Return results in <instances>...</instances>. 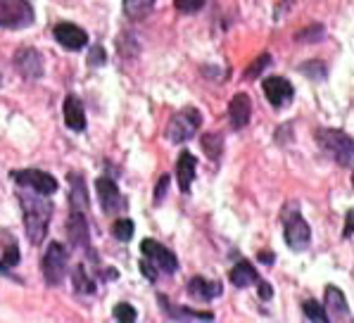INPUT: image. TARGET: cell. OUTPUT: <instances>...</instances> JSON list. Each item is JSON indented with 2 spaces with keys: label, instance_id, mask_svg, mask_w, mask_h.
Here are the masks:
<instances>
[{
  "label": "cell",
  "instance_id": "cell-24",
  "mask_svg": "<svg viewBox=\"0 0 354 323\" xmlns=\"http://www.w3.org/2000/svg\"><path fill=\"white\" fill-rule=\"evenodd\" d=\"M74 288L79 295H93L95 293V281L86 269V264H76L74 269Z\"/></svg>",
  "mask_w": 354,
  "mask_h": 323
},
{
  "label": "cell",
  "instance_id": "cell-1",
  "mask_svg": "<svg viewBox=\"0 0 354 323\" xmlns=\"http://www.w3.org/2000/svg\"><path fill=\"white\" fill-rule=\"evenodd\" d=\"M21 214H24V233L31 245H41L46 240L48 223L53 216V205L43 200V195H26L24 190L19 193Z\"/></svg>",
  "mask_w": 354,
  "mask_h": 323
},
{
  "label": "cell",
  "instance_id": "cell-6",
  "mask_svg": "<svg viewBox=\"0 0 354 323\" xmlns=\"http://www.w3.org/2000/svg\"><path fill=\"white\" fill-rule=\"evenodd\" d=\"M36 19L29 0H0V26L3 29H26Z\"/></svg>",
  "mask_w": 354,
  "mask_h": 323
},
{
  "label": "cell",
  "instance_id": "cell-29",
  "mask_svg": "<svg viewBox=\"0 0 354 323\" xmlns=\"http://www.w3.org/2000/svg\"><path fill=\"white\" fill-rule=\"evenodd\" d=\"M299 72L307 74L309 79H324L326 76V64L324 62H307L299 67Z\"/></svg>",
  "mask_w": 354,
  "mask_h": 323
},
{
  "label": "cell",
  "instance_id": "cell-11",
  "mask_svg": "<svg viewBox=\"0 0 354 323\" xmlns=\"http://www.w3.org/2000/svg\"><path fill=\"white\" fill-rule=\"evenodd\" d=\"M67 238L74 248L79 250H88L91 248V235H88V219L86 212L72 210V214L67 219Z\"/></svg>",
  "mask_w": 354,
  "mask_h": 323
},
{
  "label": "cell",
  "instance_id": "cell-20",
  "mask_svg": "<svg viewBox=\"0 0 354 323\" xmlns=\"http://www.w3.org/2000/svg\"><path fill=\"white\" fill-rule=\"evenodd\" d=\"M228 278H231V283L236 288H248V286H254V283H259V273L257 269H254L250 261H238L236 266L231 269V273H228Z\"/></svg>",
  "mask_w": 354,
  "mask_h": 323
},
{
  "label": "cell",
  "instance_id": "cell-7",
  "mask_svg": "<svg viewBox=\"0 0 354 323\" xmlns=\"http://www.w3.org/2000/svg\"><path fill=\"white\" fill-rule=\"evenodd\" d=\"M67 248L59 243H50L43 255V278L50 288L59 286L67 276Z\"/></svg>",
  "mask_w": 354,
  "mask_h": 323
},
{
  "label": "cell",
  "instance_id": "cell-12",
  "mask_svg": "<svg viewBox=\"0 0 354 323\" xmlns=\"http://www.w3.org/2000/svg\"><path fill=\"white\" fill-rule=\"evenodd\" d=\"M53 36H55V41L62 48H67V50H81V48H86V43H88V34H86L81 26L69 24V21L57 24L55 29H53Z\"/></svg>",
  "mask_w": 354,
  "mask_h": 323
},
{
  "label": "cell",
  "instance_id": "cell-5",
  "mask_svg": "<svg viewBox=\"0 0 354 323\" xmlns=\"http://www.w3.org/2000/svg\"><path fill=\"white\" fill-rule=\"evenodd\" d=\"M200 126H203V114H200V109L186 107L171 117V122L167 126V138L176 145L188 143V140L200 131Z\"/></svg>",
  "mask_w": 354,
  "mask_h": 323
},
{
  "label": "cell",
  "instance_id": "cell-21",
  "mask_svg": "<svg viewBox=\"0 0 354 323\" xmlns=\"http://www.w3.org/2000/svg\"><path fill=\"white\" fill-rule=\"evenodd\" d=\"M69 183H72V193H69V205L72 210L86 212L88 210V193H86V181L81 174H69Z\"/></svg>",
  "mask_w": 354,
  "mask_h": 323
},
{
  "label": "cell",
  "instance_id": "cell-28",
  "mask_svg": "<svg viewBox=\"0 0 354 323\" xmlns=\"http://www.w3.org/2000/svg\"><path fill=\"white\" fill-rule=\"evenodd\" d=\"M112 316L117 321H122V323H133L136 319H138V314H136V309L131 304L127 302H122V304H117L114 306V311H112Z\"/></svg>",
  "mask_w": 354,
  "mask_h": 323
},
{
  "label": "cell",
  "instance_id": "cell-9",
  "mask_svg": "<svg viewBox=\"0 0 354 323\" xmlns=\"http://www.w3.org/2000/svg\"><path fill=\"white\" fill-rule=\"evenodd\" d=\"M95 188H97V200H100V207H102V212H105L107 216L119 214V212L127 210V200H124V195L119 193L117 183H114L112 178L100 176L95 181Z\"/></svg>",
  "mask_w": 354,
  "mask_h": 323
},
{
  "label": "cell",
  "instance_id": "cell-23",
  "mask_svg": "<svg viewBox=\"0 0 354 323\" xmlns=\"http://www.w3.org/2000/svg\"><path fill=\"white\" fill-rule=\"evenodd\" d=\"M122 5H124V15L129 19H143L155 8V0H122Z\"/></svg>",
  "mask_w": 354,
  "mask_h": 323
},
{
  "label": "cell",
  "instance_id": "cell-30",
  "mask_svg": "<svg viewBox=\"0 0 354 323\" xmlns=\"http://www.w3.org/2000/svg\"><path fill=\"white\" fill-rule=\"evenodd\" d=\"M207 0H176V10L183 15H195L198 10L205 8Z\"/></svg>",
  "mask_w": 354,
  "mask_h": 323
},
{
  "label": "cell",
  "instance_id": "cell-27",
  "mask_svg": "<svg viewBox=\"0 0 354 323\" xmlns=\"http://www.w3.org/2000/svg\"><path fill=\"white\" fill-rule=\"evenodd\" d=\"M112 235L119 243H129V240L133 238V221H131V219H117L112 226Z\"/></svg>",
  "mask_w": 354,
  "mask_h": 323
},
{
  "label": "cell",
  "instance_id": "cell-36",
  "mask_svg": "<svg viewBox=\"0 0 354 323\" xmlns=\"http://www.w3.org/2000/svg\"><path fill=\"white\" fill-rule=\"evenodd\" d=\"M257 286H259L261 297H264V299H269V297H271V288H269V283H266V281H259Z\"/></svg>",
  "mask_w": 354,
  "mask_h": 323
},
{
  "label": "cell",
  "instance_id": "cell-26",
  "mask_svg": "<svg viewBox=\"0 0 354 323\" xmlns=\"http://www.w3.org/2000/svg\"><path fill=\"white\" fill-rule=\"evenodd\" d=\"M302 311L309 321H317V323H328V314H326L324 304H319L317 299H304L302 302Z\"/></svg>",
  "mask_w": 354,
  "mask_h": 323
},
{
  "label": "cell",
  "instance_id": "cell-34",
  "mask_svg": "<svg viewBox=\"0 0 354 323\" xmlns=\"http://www.w3.org/2000/svg\"><path fill=\"white\" fill-rule=\"evenodd\" d=\"M167 185H169V176H162V181L157 183V193H155V202L160 205L162 200H165V195H167Z\"/></svg>",
  "mask_w": 354,
  "mask_h": 323
},
{
  "label": "cell",
  "instance_id": "cell-15",
  "mask_svg": "<svg viewBox=\"0 0 354 323\" xmlns=\"http://www.w3.org/2000/svg\"><path fill=\"white\" fill-rule=\"evenodd\" d=\"M250 117H252V102H250L248 93L233 95L231 105H228V119H231L233 129H245L250 124Z\"/></svg>",
  "mask_w": 354,
  "mask_h": 323
},
{
  "label": "cell",
  "instance_id": "cell-2",
  "mask_svg": "<svg viewBox=\"0 0 354 323\" xmlns=\"http://www.w3.org/2000/svg\"><path fill=\"white\" fill-rule=\"evenodd\" d=\"M140 255H143V259H140V273L152 283L157 281L160 273L171 276V273H176L178 269L176 255L152 238H145L143 243H140Z\"/></svg>",
  "mask_w": 354,
  "mask_h": 323
},
{
  "label": "cell",
  "instance_id": "cell-13",
  "mask_svg": "<svg viewBox=\"0 0 354 323\" xmlns=\"http://www.w3.org/2000/svg\"><path fill=\"white\" fill-rule=\"evenodd\" d=\"M15 67L24 79H41L43 76V57L36 48H19L15 53Z\"/></svg>",
  "mask_w": 354,
  "mask_h": 323
},
{
  "label": "cell",
  "instance_id": "cell-19",
  "mask_svg": "<svg viewBox=\"0 0 354 323\" xmlns=\"http://www.w3.org/2000/svg\"><path fill=\"white\" fill-rule=\"evenodd\" d=\"M195 169H198V160H195L188 150H183L176 162V178H178L181 193H186V195L190 193V185H193V181H195Z\"/></svg>",
  "mask_w": 354,
  "mask_h": 323
},
{
  "label": "cell",
  "instance_id": "cell-22",
  "mask_svg": "<svg viewBox=\"0 0 354 323\" xmlns=\"http://www.w3.org/2000/svg\"><path fill=\"white\" fill-rule=\"evenodd\" d=\"M200 145H203L205 155L216 162L221 157V152H224V136L216 133V131H209V133H205L200 138Z\"/></svg>",
  "mask_w": 354,
  "mask_h": 323
},
{
  "label": "cell",
  "instance_id": "cell-33",
  "mask_svg": "<svg viewBox=\"0 0 354 323\" xmlns=\"http://www.w3.org/2000/svg\"><path fill=\"white\" fill-rule=\"evenodd\" d=\"M307 36H314L312 41H321V38H324V26H309L307 31H299V34H297V41H304Z\"/></svg>",
  "mask_w": 354,
  "mask_h": 323
},
{
  "label": "cell",
  "instance_id": "cell-4",
  "mask_svg": "<svg viewBox=\"0 0 354 323\" xmlns=\"http://www.w3.org/2000/svg\"><path fill=\"white\" fill-rule=\"evenodd\" d=\"M283 238H286L288 248L295 252H304L312 243V231H309V223L304 221L302 212L297 210V205H288L283 210Z\"/></svg>",
  "mask_w": 354,
  "mask_h": 323
},
{
  "label": "cell",
  "instance_id": "cell-32",
  "mask_svg": "<svg viewBox=\"0 0 354 323\" xmlns=\"http://www.w3.org/2000/svg\"><path fill=\"white\" fill-rule=\"evenodd\" d=\"M88 62L93 64V67H100V64H105V62H107V55H105V50H102L100 46H93V48H91V57H88Z\"/></svg>",
  "mask_w": 354,
  "mask_h": 323
},
{
  "label": "cell",
  "instance_id": "cell-8",
  "mask_svg": "<svg viewBox=\"0 0 354 323\" xmlns=\"http://www.w3.org/2000/svg\"><path fill=\"white\" fill-rule=\"evenodd\" d=\"M12 178L21 188H31L43 198L57 193V178L50 176L48 172H41V169H15Z\"/></svg>",
  "mask_w": 354,
  "mask_h": 323
},
{
  "label": "cell",
  "instance_id": "cell-35",
  "mask_svg": "<svg viewBox=\"0 0 354 323\" xmlns=\"http://www.w3.org/2000/svg\"><path fill=\"white\" fill-rule=\"evenodd\" d=\"M354 231V212H347V216H345V231H342V235L345 238H350Z\"/></svg>",
  "mask_w": 354,
  "mask_h": 323
},
{
  "label": "cell",
  "instance_id": "cell-10",
  "mask_svg": "<svg viewBox=\"0 0 354 323\" xmlns=\"http://www.w3.org/2000/svg\"><path fill=\"white\" fill-rule=\"evenodd\" d=\"M261 89H264L266 100H269L274 107L290 105L292 98H295V89H292V84L286 79V76H269V79H264Z\"/></svg>",
  "mask_w": 354,
  "mask_h": 323
},
{
  "label": "cell",
  "instance_id": "cell-16",
  "mask_svg": "<svg viewBox=\"0 0 354 323\" xmlns=\"http://www.w3.org/2000/svg\"><path fill=\"white\" fill-rule=\"evenodd\" d=\"M157 302H160L162 309L167 311L169 319H181V321H214V314L212 311H193V309H183V306H176L171 302V299L167 297V295H160L157 297Z\"/></svg>",
  "mask_w": 354,
  "mask_h": 323
},
{
  "label": "cell",
  "instance_id": "cell-14",
  "mask_svg": "<svg viewBox=\"0 0 354 323\" xmlns=\"http://www.w3.org/2000/svg\"><path fill=\"white\" fill-rule=\"evenodd\" d=\"M224 293V286L221 281H207L203 276H195L188 281V295L198 302H209V299H216L221 297Z\"/></svg>",
  "mask_w": 354,
  "mask_h": 323
},
{
  "label": "cell",
  "instance_id": "cell-37",
  "mask_svg": "<svg viewBox=\"0 0 354 323\" xmlns=\"http://www.w3.org/2000/svg\"><path fill=\"white\" fill-rule=\"evenodd\" d=\"M259 259H261V261H266V264H269V261H274V257H271V255H261Z\"/></svg>",
  "mask_w": 354,
  "mask_h": 323
},
{
  "label": "cell",
  "instance_id": "cell-3",
  "mask_svg": "<svg viewBox=\"0 0 354 323\" xmlns=\"http://www.w3.org/2000/svg\"><path fill=\"white\" fill-rule=\"evenodd\" d=\"M317 140H319L321 150L328 157H333L340 167H352L354 143H352L350 133H345V131H340V129H319Z\"/></svg>",
  "mask_w": 354,
  "mask_h": 323
},
{
  "label": "cell",
  "instance_id": "cell-17",
  "mask_svg": "<svg viewBox=\"0 0 354 323\" xmlns=\"http://www.w3.org/2000/svg\"><path fill=\"white\" fill-rule=\"evenodd\" d=\"M62 117H64V124H67V129L76 131V133L86 131V109H84V105H81V100L76 95H67V98H64Z\"/></svg>",
  "mask_w": 354,
  "mask_h": 323
},
{
  "label": "cell",
  "instance_id": "cell-31",
  "mask_svg": "<svg viewBox=\"0 0 354 323\" xmlns=\"http://www.w3.org/2000/svg\"><path fill=\"white\" fill-rule=\"evenodd\" d=\"M269 62H271V55H269V53L259 55V59H254V62L248 67V72H245V79H252V76H254V74H259L261 69H264Z\"/></svg>",
  "mask_w": 354,
  "mask_h": 323
},
{
  "label": "cell",
  "instance_id": "cell-25",
  "mask_svg": "<svg viewBox=\"0 0 354 323\" xmlns=\"http://www.w3.org/2000/svg\"><path fill=\"white\" fill-rule=\"evenodd\" d=\"M17 264H19V248H17V240L10 235V243L5 245L3 259H0V271H10Z\"/></svg>",
  "mask_w": 354,
  "mask_h": 323
},
{
  "label": "cell",
  "instance_id": "cell-18",
  "mask_svg": "<svg viewBox=\"0 0 354 323\" xmlns=\"http://www.w3.org/2000/svg\"><path fill=\"white\" fill-rule=\"evenodd\" d=\"M324 309H326V314H328V319H347V316H350V306H347V297L342 295V290H337V288H333V286L326 288Z\"/></svg>",
  "mask_w": 354,
  "mask_h": 323
}]
</instances>
